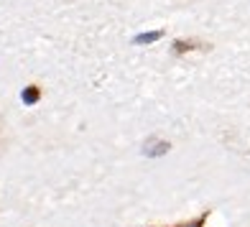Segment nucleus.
I'll return each instance as SVG.
<instances>
[{
  "instance_id": "f257e3e1",
  "label": "nucleus",
  "mask_w": 250,
  "mask_h": 227,
  "mask_svg": "<svg viewBox=\"0 0 250 227\" xmlns=\"http://www.w3.org/2000/svg\"><path fill=\"white\" fill-rule=\"evenodd\" d=\"M41 97V92H39V87H28L26 92H23V102L26 105H33V102H36Z\"/></svg>"
},
{
  "instance_id": "f03ea898",
  "label": "nucleus",
  "mask_w": 250,
  "mask_h": 227,
  "mask_svg": "<svg viewBox=\"0 0 250 227\" xmlns=\"http://www.w3.org/2000/svg\"><path fill=\"white\" fill-rule=\"evenodd\" d=\"M161 39V31H153V33H146V36H138L135 39V43H148V41H156Z\"/></svg>"
},
{
  "instance_id": "7ed1b4c3",
  "label": "nucleus",
  "mask_w": 250,
  "mask_h": 227,
  "mask_svg": "<svg viewBox=\"0 0 250 227\" xmlns=\"http://www.w3.org/2000/svg\"><path fill=\"white\" fill-rule=\"evenodd\" d=\"M204 222H207V214H202V217L191 220V222H181V225H174V227H202Z\"/></svg>"
}]
</instances>
